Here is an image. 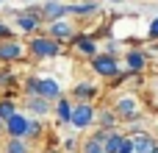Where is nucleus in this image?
<instances>
[{
	"mask_svg": "<svg viewBox=\"0 0 158 153\" xmlns=\"http://www.w3.org/2000/svg\"><path fill=\"white\" fill-rule=\"evenodd\" d=\"M36 84H39V78H36V75L25 78V95H36Z\"/></svg>",
	"mask_w": 158,
	"mask_h": 153,
	"instance_id": "obj_24",
	"label": "nucleus"
},
{
	"mask_svg": "<svg viewBox=\"0 0 158 153\" xmlns=\"http://www.w3.org/2000/svg\"><path fill=\"white\" fill-rule=\"evenodd\" d=\"M103 137H106V131H100V134L92 137V139H83V151L81 153H106L103 151Z\"/></svg>",
	"mask_w": 158,
	"mask_h": 153,
	"instance_id": "obj_21",
	"label": "nucleus"
},
{
	"mask_svg": "<svg viewBox=\"0 0 158 153\" xmlns=\"http://www.w3.org/2000/svg\"><path fill=\"white\" fill-rule=\"evenodd\" d=\"M147 36H150V39H158V20H153V22H150V31H147Z\"/></svg>",
	"mask_w": 158,
	"mask_h": 153,
	"instance_id": "obj_27",
	"label": "nucleus"
},
{
	"mask_svg": "<svg viewBox=\"0 0 158 153\" xmlns=\"http://www.w3.org/2000/svg\"><path fill=\"white\" fill-rule=\"evenodd\" d=\"M25 56V47L14 39H0V61H19Z\"/></svg>",
	"mask_w": 158,
	"mask_h": 153,
	"instance_id": "obj_9",
	"label": "nucleus"
},
{
	"mask_svg": "<svg viewBox=\"0 0 158 153\" xmlns=\"http://www.w3.org/2000/svg\"><path fill=\"white\" fill-rule=\"evenodd\" d=\"M94 123H100V125H103V131H111V128H117L119 117H117V111H114V109H103V111H97V120H94Z\"/></svg>",
	"mask_w": 158,
	"mask_h": 153,
	"instance_id": "obj_19",
	"label": "nucleus"
},
{
	"mask_svg": "<svg viewBox=\"0 0 158 153\" xmlns=\"http://www.w3.org/2000/svg\"><path fill=\"white\" fill-rule=\"evenodd\" d=\"M42 134V123L39 120H31V125H28V131H25V139H36Z\"/></svg>",
	"mask_w": 158,
	"mask_h": 153,
	"instance_id": "obj_22",
	"label": "nucleus"
},
{
	"mask_svg": "<svg viewBox=\"0 0 158 153\" xmlns=\"http://www.w3.org/2000/svg\"><path fill=\"white\" fill-rule=\"evenodd\" d=\"M69 153H72V151H69Z\"/></svg>",
	"mask_w": 158,
	"mask_h": 153,
	"instance_id": "obj_33",
	"label": "nucleus"
},
{
	"mask_svg": "<svg viewBox=\"0 0 158 153\" xmlns=\"http://www.w3.org/2000/svg\"><path fill=\"white\" fill-rule=\"evenodd\" d=\"M97 120V109L86 100V103H75L72 106V117H69V125L75 131H83V128H92Z\"/></svg>",
	"mask_w": 158,
	"mask_h": 153,
	"instance_id": "obj_2",
	"label": "nucleus"
},
{
	"mask_svg": "<svg viewBox=\"0 0 158 153\" xmlns=\"http://www.w3.org/2000/svg\"><path fill=\"white\" fill-rule=\"evenodd\" d=\"M131 139H133V153H150L156 148V139H153L150 134H144V131L131 134Z\"/></svg>",
	"mask_w": 158,
	"mask_h": 153,
	"instance_id": "obj_13",
	"label": "nucleus"
},
{
	"mask_svg": "<svg viewBox=\"0 0 158 153\" xmlns=\"http://www.w3.org/2000/svg\"><path fill=\"white\" fill-rule=\"evenodd\" d=\"M100 11V0H78L69 3V17H92Z\"/></svg>",
	"mask_w": 158,
	"mask_h": 153,
	"instance_id": "obj_12",
	"label": "nucleus"
},
{
	"mask_svg": "<svg viewBox=\"0 0 158 153\" xmlns=\"http://www.w3.org/2000/svg\"><path fill=\"white\" fill-rule=\"evenodd\" d=\"M122 139H125V134H119V131H106V137H103V151L106 153H119L122 148Z\"/></svg>",
	"mask_w": 158,
	"mask_h": 153,
	"instance_id": "obj_17",
	"label": "nucleus"
},
{
	"mask_svg": "<svg viewBox=\"0 0 158 153\" xmlns=\"http://www.w3.org/2000/svg\"><path fill=\"white\" fill-rule=\"evenodd\" d=\"M97 95V86L92 84V81H81L75 89H72V98L78 100V103H86V100H92Z\"/></svg>",
	"mask_w": 158,
	"mask_h": 153,
	"instance_id": "obj_15",
	"label": "nucleus"
},
{
	"mask_svg": "<svg viewBox=\"0 0 158 153\" xmlns=\"http://www.w3.org/2000/svg\"><path fill=\"white\" fill-rule=\"evenodd\" d=\"M92 70H94L100 78H117V75L122 72V64H119L117 56H111V53H97V56L92 59Z\"/></svg>",
	"mask_w": 158,
	"mask_h": 153,
	"instance_id": "obj_3",
	"label": "nucleus"
},
{
	"mask_svg": "<svg viewBox=\"0 0 158 153\" xmlns=\"http://www.w3.org/2000/svg\"><path fill=\"white\" fill-rule=\"evenodd\" d=\"M14 111H17V106H14L11 100H3V103H0V120H8Z\"/></svg>",
	"mask_w": 158,
	"mask_h": 153,
	"instance_id": "obj_23",
	"label": "nucleus"
},
{
	"mask_svg": "<svg viewBox=\"0 0 158 153\" xmlns=\"http://www.w3.org/2000/svg\"><path fill=\"white\" fill-rule=\"evenodd\" d=\"M0 131H3V120H0Z\"/></svg>",
	"mask_w": 158,
	"mask_h": 153,
	"instance_id": "obj_31",
	"label": "nucleus"
},
{
	"mask_svg": "<svg viewBox=\"0 0 158 153\" xmlns=\"http://www.w3.org/2000/svg\"><path fill=\"white\" fill-rule=\"evenodd\" d=\"M156 89H158V81H156Z\"/></svg>",
	"mask_w": 158,
	"mask_h": 153,
	"instance_id": "obj_32",
	"label": "nucleus"
},
{
	"mask_svg": "<svg viewBox=\"0 0 158 153\" xmlns=\"http://www.w3.org/2000/svg\"><path fill=\"white\" fill-rule=\"evenodd\" d=\"M28 125H31V117L22 114V111H14L8 120H3V131H6L8 137H25Z\"/></svg>",
	"mask_w": 158,
	"mask_h": 153,
	"instance_id": "obj_6",
	"label": "nucleus"
},
{
	"mask_svg": "<svg viewBox=\"0 0 158 153\" xmlns=\"http://www.w3.org/2000/svg\"><path fill=\"white\" fill-rule=\"evenodd\" d=\"M100 3H103V0H100ZM108 3H122V0H108Z\"/></svg>",
	"mask_w": 158,
	"mask_h": 153,
	"instance_id": "obj_29",
	"label": "nucleus"
},
{
	"mask_svg": "<svg viewBox=\"0 0 158 153\" xmlns=\"http://www.w3.org/2000/svg\"><path fill=\"white\" fill-rule=\"evenodd\" d=\"M150 153H158V145H156V148H153V151H150Z\"/></svg>",
	"mask_w": 158,
	"mask_h": 153,
	"instance_id": "obj_30",
	"label": "nucleus"
},
{
	"mask_svg": "<svg viewBox=\"0 0 158 153\" xmlns=\"http://www.w3.org/2000/svg\"><path fill=\"white\" fill-rule=\"evenodd\" d=\"M114 111H117L119 120L136 123V120H139V100H136V95H133V92H131V95H122V98L114 103Z\"/></svg>",
	"mask_w": 158,
	"mask_h": 153,
	"instance_id": "obj_4",
	"label": "nucleus"
},
{
	"mask_svg": "<svg viewBox=\"0 0 158 153\" xmlns=\"http://www.w3.org/2000/svg\"><path fill=\"white\" fill-rule=\"evenodd\" d=\"M72 47H75V53H78V56H83V59H94V56L100 53L97 42H94L92 36H86V33H75Z\"/></svg>",
	"mask_w": 158,
	"mask_h": 153,
	"instance_id": "obj_8",
	"label": "nucleus"
},
{
	"mask_svg": "<svg viewBox=\"0 0 158 153\" xmlns=\"http://www.w3.org/2000/svg\"><path fill=\"white\" fill-rule=\"evenodd\" d=\"M6 153H31L28 139H25V137H8V142H6Z\"/></svg>",
	"mask_w": 158,
	"mask_h": 153,
	"instance_id": "obj_20",
	"label": "nucleus"
},
{
	"mask_svg": "<svg viewBox=\"0 0 158 153\" xmlns=\"http://www.w3.org/2000/svg\"><path fill=\"white\" fill-rule=\"evenodd\" d=\"M72 100L67 98V95H61L58 100H56V117H58V123L61 125H69V117H72Z\"/></svg>",
	"mask_w": 158,
	"mask_h": 153,
	"instance_id": "obj_14",
	"label": "nucleus"
},
{
	"mask_svg": "<svg viewBox=\"0 0 158 153\" xmlns=\"http://www.w3.org/2000/svg\"><path fill=\"white\" fill-rule=\"evenodd\" d=\"M25 109H28V111H33L36 117H44V114L50 111V100H44V98H39V95H28Z\"/></svg>",
	"mask_w": 158,
	"mask_h": 153,
	"instance_id": "obj_16",
	"label": "nucleus"
},
{
	"mask_svg": "<svg viewBox=\"0 0 158 153\" xmlns=\"http://www.w3.org/2000/svg\"><path fill=\"white\" fill-rule=\"evenodd\" d=\"M125 70L144 72L147 70V53L144 50H125Z\"/></svg>",
	"mask_w": 158,
	"mask_h": 153,
	"instance_id": "obj_10",
	"label": "nucleus"
},
{
	"mask_svg": "<svg viewBox=\"0 0 158 153\" xmlns=\"http://www.w3.org/2000/svg\"><path fill=\"white\" fill-rule=\"evenodd\" d=\"M119 50H122V45H119V42H108V45H106V53H111V56H117Z\"/></svg>",
	"mask_w": 158,
	"mask_h": 153,
	"instance_id": "obj_26",
	"label": "nucleus"
},
{
	"mask_svg": "<svg viewBox=\"0 0 158 153\" xmlns=\"http://www.w3.org/2000/svg\"><path fill=\"white\" fill-rule=\"evenodd\" d=\"M119 153H133V139H131V137H125V139H122V148H119Z\"/></svg>",
	"mask_w": 158,
	"mask_h": 153,
	"instance_id": "obj_25",
	"label": "nucleus"
},
{
	"mask_svg": "<svg viewBox=\"0 0 158 153\" xmlns=\"http://www.w3.org/2000/svg\"><path fill=\"white\" fill-rule=\"evenodd\" d=\"M39 22L42 20H36V17H31V14H17V20H14V25H17V31H22V33H33L36 28H39Z\"/></svg>",
	"mask_w": 158,
	"mask_h": 153,
	"instance_id": "obj_18",
	"label": "nucleus"
},
{
	"mask_svg": "<svg viewBox=\"0 0 158 153\" xmlns=\"http://www.w3.org/2000/svg\"><path fill=\"white\" fill-rule=\"evenodd\" d=\"M8 36H11V28H8V25L0 20V39H8Z\"/></svg>",
	"mask_w": 158,
	"mask_h": 153,
	"instance_id": "obj_28",
	"label": "nucleus"
},
{
	"mask_svg": "<svg viewBox=\"0 0 158 153\" xmlns=\"http://www.w3.org/2000/svg\"><path fill=\"white\" fill-rule=\"evenodd\" d=\"M36 95L44 98V100H58V98H61V86H58V81H53V78H39Z\"/></svg>",
	"mask_w": 158,
	"mask_h": 153,
	"instance_id": "obj_11",
	"label": "nucleus"
},
{
	"mask_svg": "<svg viewBox=\"0 0 158 153\" xmlns=\"http://www.w3.org/2000/svg\"><path fill=\"white\" fill-rule=\"evenodd\" d=\"M42 11V20L44 22H53V20H61V17H69V3H61V0H44L39 6Z\"/></svg>",
	"mask_w": 158,
	"mask_h": 153,
	"instance_id": "obj_7",
	"label": "nucleus"
},
{
	"mask_svg": "<svg viewBox=\"0 0 158 153\" xmlns=\"http://www.w3.org/2000/svg\"><path fill=\"white\" fill-rule=\"evenodd\" d=\"M28 53L36 59H58L61 56V42H56L53 36H31L28 42Z\"/></svg>",
	"mask_w": 158,
	"mask_h": 153,
	"instance_id": "obj_1",
	"label": "nucleus"
},
{
	"mask_svg": "<svg viewBox=\"0 0 158 153\" xmlns=\"http://www.w3.org/2000/svg\"><path fill=\"white\" fill-rule=\"evenodd\" d=\"M47 36H53L56 42H72L75 39V25L67 22V17L53 20V22H47Z\"/></svg>",
	"mask_w": 158,
	"mask_h": 153,
	"instance_id": "obj_5",
	"label": "nucleus"
}]
</instances>
